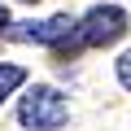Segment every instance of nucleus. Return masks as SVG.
<instances>
[{
    "mask_svg": "<svg viewBox=\"0 0 131 131\" xmlns=\"http://www.w3.org/2000/svg\"><path fill=\"white\" fill-rule=\"evenodd\" d=\"M118 83H122V88L131 92V48H127V52L118 57Z\"/></svg>",
    "mask_w": 131,
    "mask_h": 131,
    "instance_id": "obj_5",
    "label": "nucleus"
},
{
    "mask_svg": "<svg viewBox=\"0 0 131 131\" xmlns=\"http://www.w3.org/2000/svg\"><path fill=\"white\" fill-rule=\"evenodd\" d=\"M18 118H22V127L57 131V127H66L70 109H66V101H61L57 88H31V92L22 96V105H18Z\"/></svg>",
    "mask_w": 131,
    "mask_h": 131,
    "instance_id": "obj_1",
    "label": "nucleus"
},
{
    "mask_svg": "<svg viewBox=\"0 0 131 131\" xmlns=\"http://www.w3.org/2000/svg\"><path fill=\"white\" fill-rule=\"evenodd\" d=\"M22 83H26V70H22V66H9V61L0 66V101H5L13 88H22Z\"/></svg>",
    "mask_w": 131,
    "mask_h": 131,
    "instance_id": "obj_4",
    "label": "nucleus"
},
{
    "mask_svg": "<svg viewBox=\"0 0 131 131\" xmlns=\"http://www.w3.org/2000/svg\"><path fill=\"white\" fill-rule=\"evenodd\" d=\"M5 26H9V13H5V9H0V31H5Z\"/></svg>",
    "mask_w": 131,
    "mask_h": 131,
    "instance_id": "obj_6",
    "label": "nucleus"
},
{
    "mask_svg": "<svg viewBox=\"0 0 131 131\" xmlns=\"http://www.w3.org/2000/svg\"><path fill=\"white\" fill-rule=\"evenodd\" d=\"M127 35V13L114 5H96L83 22H74V44L79 48H105Z\"/></svg>",
    "mask_w": 131,
    "mask_h": 131,
    "instance_id": "obj_2",
    "label": "nucleus"
},
{
    "mask_svg": "<svg viewBox=\"0 0 131 131\" xmlns=\"http://www.w3.org/2000/svg\"><path fill=\"white\" fill-rule=\"evenodd\" d=\"M70 35H74V18L70 13H57L48 22H18V31H13V39H26V44H61Z\"/></svg>",
    "mask_w": 131,
    "mask_h": 131,
    "instance_id": "obj_3",
    "label": "nucleus"
}]
</instances>
